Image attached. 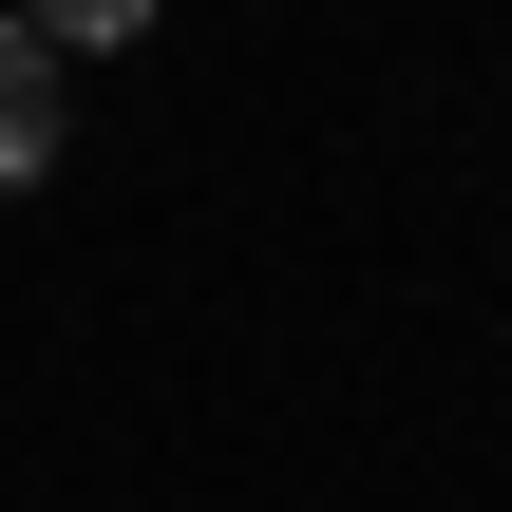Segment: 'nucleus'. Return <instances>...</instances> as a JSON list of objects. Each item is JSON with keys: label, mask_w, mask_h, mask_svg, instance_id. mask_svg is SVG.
<instances>
[{"label": "nucleus", "mask_w": 512, "mask_h": 512, "mask_svg": "<svg viewBox=\"0 0 512 512\" xmlns=\"http://www.w3.org/2000/svg\"><path fill=\"white\" fill-rule=\"evenodd\" d=\"M19 19H38L57 57H133V38H152V0H19Z\"/></svg>", "instance_id": "nucleus-2"}, {"label": "nucleus", "mask_w": 512, "mask_h": 512, "mask_svg": "<svg viewBox=\"0 0 512 512\" xmlns=\"http://www.w3.org/2000/svg\"><path fill=\"white\" fill-rule=\"evenodd\" d=\"M38 171H57V38L0 19V190H38Z\"/></svg>", "instance_id": "nucleus-1"}]
</instances>
